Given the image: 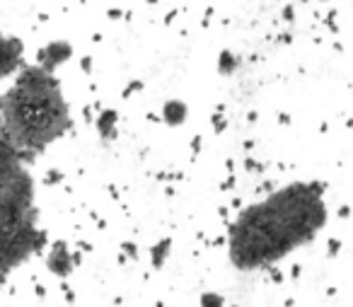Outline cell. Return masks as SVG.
I'll use <instances>...</instances> for the list:
<instances>
[{
  "mask_svg": "<svg viewBox=\"0 0 353 307\" xmlns=\"http://www.w3.org/2000/svg\"><path fill=\"white\" fill-rule=\"evenodd\" d=\"M327 223V204L317 184L295 181L237 215L230 228V261L240 271H259L312 242Z\"/></svg>",
  "mask_w": 353,
  "mask_h": 307,
  "instance_id": "obj_1",
  "label": "cell"
},
{
  "mask_svg": "<svg viewBox=\"0 0 353 307\" xmlns=\"http://www.w3.org/2000/svg\"><path fill=\"white\" fill-rule=\"evenodd\" d=\"M3 133L22 157L37 155L70 128V112L54 73L25 68L0 97Z\"/></svg>",
  "mask_w": 353,
  "mask_h": 307,
  "instance_id": "obj_2",
  "label": "cell"
},
{
  "mask_svg": "<svg viewBox=\"0 0 353 307\" xmlns=\"http://www.w3.org/2000/svg\"><path fill=\"white\" fill-rule=\"evenodd\" d=\"M37 244L34 184L25 157L12 148L0 123V273L25 261Z\"/></svg>",
  "mask_w": 353,
  "mask_h": 307,
  "instance_id": "obj_3",
  "label": "cell"
},
{
  "mask_svg": "<svg viewBox=\"0 0 353 307\" xmlns=\"http://www.w3.org/2000/svg\"><path fill=\"white\" fill-rule=\"evenodd\" d=\"M22 46L20 39L15 37H0V78H8L12 75L22 63Z\"/></svg>",
  "mask_w": 353,
  "mask_h": 307,
  "instance_id": "obj_4",
  "label": "cell"
},
{
  "mask_svg": "<svg viewBox=\"0 0 353 307\" xmlns=\"http://www.w3.org/2000/svg\"><path fill=\"white\" fill-rule=\"evenodd\" d=\"M70 54H73V49H70L68 41H54V44L44 46V49L39 51L37 66H39L41 70H46V73H54L61 63H65V61L70 59Z\"/></svg>",
  "mask_w": 353,
  "mask_h": 307,
  "instance_id": "obj_5",
  "label": "cell"
},
{
  "mask_svg": "<svg viewBox=\"0 0 353 307\" xmlns=\"http://www.w3.org/2000/svg\"><path fill=\"white\" fill-rule=\"evenodd\" d=\"M46 266H49V271L54 273V276H61V278L68 276V273L73 271V254H70L68 244L56 242L54 247H51L49 257H46Z\"/></svg>",
  "mask_w": 353,
  "mask_h": 307,
  "instance_id": "obj_6",
  "label": "cell"
},
{
  "mask_svg": "<svg viewBox=\"0 0 353 307\" xmlns=\"http://www.w3.org/2000/svg\"><path fill=\"white\" fill-rule=\"evenodd\" d=\"M162 117L170 126H179V123L187 121V104L179 102V99H170V102L162 107Z\"/></svg>",
  "mask_w": 353,
  "mask_h": 307,
  "instance_id": "obj_7",
  "label": "cell"
},
{
  "mask_svg": "<svg viewBox=\"0 0 353 307\" xmlns=\"http://www.w3.org/2000/svg\"><path fill=\"white\" fill-rule=\"evenodd\" d=\"M199 305L201 307H225V297L221 295V293H203L201 297H199Z\"/></svg>",
  "mask_w": 353,
  "mask_h": 307,
  "instance_id": "obj_8",
  "label": "cell"
},
{
  "mask_svg": "<svg viewBox=\"0 0 353 307\" xmlns=\"http://www.w3.org/2000/svg\"><path fill=\"white\" fill-rule=\"evenodd\" d=\"M114 123H117V114H114V112H104L102 117H99L97 126H99V131H102V136H112Z\"/></svg>",
  "mask_w": 353,
  "mask_h": 307,
  "instance_id": "obj_9",
  "label": "cell"
},
{
  "mask_svg": "<svg viewBox=\"0 0 353 307\" xmlns=\"http://www.w3.org/2000/svg\"><path fill=\"white\" fill-rule=\"evenodd\" d=\"M170 239H162L160 244H155V247H152V264H155V266H162V264H165V257L167 254H170Z\"/></svg>",
  "mask_w": 353,
  "mask_h": 307,
  "instance_id": "obj_10",
  "label": "cell"
}]
</instances>
